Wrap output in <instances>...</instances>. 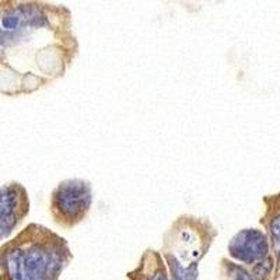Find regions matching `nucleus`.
Masks as SVG:
<instances>
[{"instance_id":"obj_1","label":"nucleus","mask_w":280,"mask_h":280,"mask_svg":"<svg viewBox=\"0 0 280 280\" xmlns=\"http://www.w3.org/2000/svg\"><path fill=\"white\" fill-rule=\"evenodd\" d=\"M8 280H56L70 259L66 240L38 224H31L0 250Z\"/></svg>"},{"instance_id":"obj_2","label":"nucleus","mask_w":280,"mask_h":280,"mask_svg":"<svg viewBox=\"0 0 280 280\" xmlns=\"http://www.w3.org/2000/svg\"><path fill=\"white\" fill-rule=\"evenodd\" d=\"M92 203L90 182L84 180H66L60 182L50 195V212L55 222L72 228L83 222Z\"/></svg>"},{"instance_id":"obj_3","label":"nucleus","mask_w":280,"mask_h":280,"mask_svg":"<svg viewBox=\"0 0 280 280\" xmlns=\"http://www.w3.org/2000/svg\"><path fill=\"white\" fill-rule=\"evenodd\" d=\"M30 210L27 190L20 184L0 186V241L7 238Z\"/></svg>"},{"instance_id":"obj_4","label":"nucleus","mask_w":280,"mask_h":280,"mask_svg":"<svg viewBox=\"0 0 280 280\" xmlns=\"http://www.w3.org/2000/svg\"><path fill=\"white\" fill-rule=\"evenodd\" d=\"M228 252L232 258L244 264H258L268 256L269 242L262 231L246 228L231 238Z\"/></svg>"},{"instance_id":"obj_5","label":"nucleus","mask_w":280,"mask_h":280,"mask_svg":"<svg viewBox=\"0 0 280 280\" xmlns=\"http://www.w3.org/2000/svg\"><path fill=\"white\" fill-rule=\"evenodd\" d=\"M168 265L172 273V279L174 280H196L198 278V269H196V264H192L188 266L186 269L172 256V255H167Z\"/></svg>"},{"instance_id":"obj_6","label":"nucleus","mask_w":280,"mask_h":280,"mask_svg":"<svg viewBox=\"0 0 280 280\" xmlns=\"http://www.w3.org/2000/svg\"><path fill=\"white\" fill-rule=\"evenodd\" d=\"M268 230H269V234H270L280 262V210H274L270 214V218L268 222Z\"/></svg>"},{"instance_id":"obj_7","label":"nucleus","mask_w":280,"mask_h":280,"mask_svg":"<svg viewBox=\"0 0 280 280\" xmlns=\"http://www.w3.org/2000/svg\"><path fill=\"white\" fill-rule=\"evenodd\" d=\"M273 262L270 258H265L254 266V274L258 280H265L272 270Z\"/></svg>"},{"instance_id":"obj_8","label":"nucleus","mask_w":280,"mask_h":280,"mask_svg":"<svg viewBox=\"0 0 280 280\" xmlns=\"http://www.w3.org/2000/svg\"><path fill=\"white\" fill-rule=\"evenodd\" d=\"M234 270H236V280H254L244 269H241L238 266H234Z\"/></svg>"},{"instance_id":"obj_9","label":"nucleus","mask_w":280,"mask_h":280,"mask_svg":"<svg viewBox=\"0 0 280 280\" xmlns=\"http://www.w3.org/2000/svg\"><path fill=\"white\" fill-rule=\"evenodd\" d=\"M148 280H168V279L166 272H164L162 269H158V270H156V272L153 273V276H150V279Z\"/></svg>"}]
</instances>
